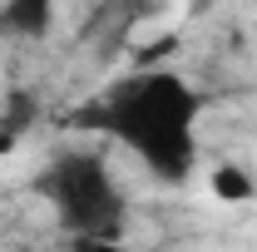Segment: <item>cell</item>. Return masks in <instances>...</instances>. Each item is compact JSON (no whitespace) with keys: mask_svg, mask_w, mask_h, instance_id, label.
<instances>
[{"mask_svg":"<svg viewBox=\"0 0 257 252\" xmlns=\"http://www.w3.org/2000/svg\"><path fill=\"white\" fill-rule=\"evenodd\" d=\"M84 124L128 144L159 178H183L198 158V94L173 69H139L109 99H99Z\"/></svg>","mask_w":257,"mask_h":252,"instance_id":"cell-1","label":"cell"},{"mask_svg":"<svg viewBox=\"0 0 257 252\" xmlns=\"http://www.w3.org/2000/svg\"><path fill=\"white\" fill-rule=\"evenodd\" d=\"M45 198L74 237H114L124 222V193L99 154H60L45 168Z\"/></svg>","mask_w":257,"mask_h":252,"instance_id":"cell-2","label":"cell"},{"mask_svg":"<svg viewBox=\"0 0 257 252\" xmlns=\"http://www.w3.org/2000/svg\"><path fill=\"white\" fill-rule=\"evenodd\" d=\"M50 30H55V0H5L0 5V35L45 40Z\"/></svg>","mask_w":257,"mask_h":252,"instance_id":"cell-3","label":"cell"},{"mask_svg":"<svg viewBox=\"0 0 257 252\" xmlns=\"http://www.w3.org/2000/svg\"><path fill=\"white\" fill-rule=\"evenodd\" d=\"M208 188H213V198H223V203H247L257 193V178H252V168H242V163H218L213 178H208Z\"/></svg>","mask_w":257,"mask_h":252,"instance_id":"cell-4","label":"cell"},{"mask_svg":"<svg viewBox=\"0 0 257 252\" xmlns=\"http://www.w3.org/2000/svg\"><path fill=\"white\" fill-rule=\"evenodd\" d=\"M69 252H124V247H119L114 237H79Z\"/></svg>","mask_w":257,"mask_h":252,"instance_id":"cell-5","label":"cell"}]
</instances>
